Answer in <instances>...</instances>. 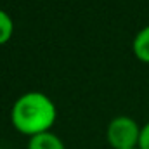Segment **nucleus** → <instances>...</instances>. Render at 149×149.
Returning a JSON list of instances; mask_svg holds the SVG:
<instances>
[{"mask_svg":"<svg viewBox=\"0 0 149 149\" xmlns=\"http://www.w3.org/2000/svg\"><path fill=\"white\" fill-rule=\"evenodd\" d=\"M56 120V108L52 101L38 92H30L19 97L12 108L14 127L28 135H38L47 132Z\"/></svg>","mask_w":149,"mask_h":149,"instance_id":"1","label":"nucleus"},{"mask_svg":"<svg viewBox=\"0 0 149 149\" xmlns=\"http://www.w3.org/2000/svg\"><path fill=\"white\" fill-rule=\"evenodd\" d=\"M10 35H12V21H10L9 14L0 10V43L7 42Z\"/></svg>","mask_w":149,"mask_h":149,"instance_id":"5","label":"nucleus"},{"mask_svg":"<svg viewBox=\"0 0 149 149\" xmlns=\"http://www.w3.org/2000/svg\"><path fill=\"white\" fill-rule=\"evenodd\" d=\"M28 149H64V146L54 134L43 132L31 137Z\"/></svg>","mask_w":149,"mask_h":149,"instance_id":"3","label":"nucleus"},{"mask_svg":"<svg viewBox=\"0 0 149 149\" xmlns=\"http://www.w3.org/2000/svg\"><path fill=\"white\" fill-rule=\"evenodd\" d=\"M139 137H141L139 127L135 125L134 120L127 116L113 120L108 128V139L114 149H134L135 144H139Z\"/></svg>","mask_w":149,"mask_h":149,"instance_id":"2","label":"nucleus"},{"mask_svg":"<svg viewBox=\"0 0 149 149\" xmlns=\"http://www.w3.org/2000/svg\"><path fill=\"white\" fill-rule=\"evenodd\" d=\"M139 148L141 149H149V123L141 130V137H139Z\"/></svg>","mask_w":149,"mask_h":149,"instance_id":"6","label":"nucleus"},{"mask_svg":"<svg viewBox=\"0 0 149 149\" xmlns=\"http://www.w3.org/2000/svg\"><path fill=\"white\" fill-rule=\"evenodd\" d=\"M134 50H135V56L144 61L149 63V26L144 28L142 31H139V35L134 40Z\"/></svg>","mask_w":149,"mask_h":149,"instance_id":"4","label":"nucleus"}]
</instances>
